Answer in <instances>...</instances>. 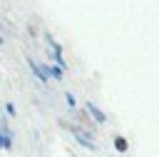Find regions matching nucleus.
Instances as JSON below:
<instances>
[{
    "instance_id": "obj_7",
    "label": "nucleus",
    "mask_w": 159,
    "mask_h": 157,
    "mask_svg": "<svg viewBox=\"0 0 159 157\" xmlns=\"http://www.w3.org/2000/svg\"><path fill=\"white\" fill-rule=\"evenodd\" d=\"M65 97H67V102H70V107H77V105H75V97H72V95H70V92H67V95H65Z\"/></svg>"
},
{
    "instance_id": "obj_5",
    "label": "nucleus",
    "mask_w": 159,
    "mask_h": 157,
    "mask_svg": "<svg viewBox=\"0 0 159 157\" xmlns=\"http://www.w3.org/2000/svg\"><path fill=\"white\" fill-rule=\"evenodd\" d=\"M27 65H30V70H32V72H35V75H37V77H40L42 82H47V75H45V72H42V70H40V67H37V65H35L32 60H27Z\"/></svg>"
},
{
    "instance_id": "obj_4",
    "label": "nucleus",
    "mask_w": 159,
    "mask_h": 157,
    "mask_svg": "<svg viewBox=\"0 0 159 157\" xmlns=\"http://www.w3.org/2000/svg\"><path fill=\"white\" fill-rule=\"evenodd\" d=\"M114 150H117V152H127V150H129V145H127V140L117 135V137H114Z\"/></svg>"
},
{
    "instance_id": "obj_1",
    "label": "nucleus",
    "mask_w": 159,
    "mask_h": 157,
    "mask_svg": "<svg viewBox=\"0 0 159 157\" xmlns=\"http://www.w3.org/2000/svg\"><path fill=\"white\" fill-rule=\"evenodd\" d=\"M62 125H67V127L75 132V137L80 140V145H82V147H87V150H94V142H92V140H89V137H87V135H84L80 127H75V125H70V122H62Z\"/></svg>"
},
{
    "instance_id": "obj_6",
    "label": "nucleus",
    "mask_w": 159,
    "mask_h": 157,
    "mask_svg": "<svg viewBox=\"0 0 159 157\" xmlns=\"http://www.w3.org/2000/svg\"><path fill=\"white\" fill-rule=\"evenodd\" d=\"M5 110H7V115H12V117H15V105H12V102H7V105H5Z\"/></svg>"
},
{
    "instance_id": "obj_2",
    "label": "nucleus",
    "mask_w": 159,
    "mask_h": 157,
    "mask_svg": "<svg viewBox=\"0 0 159 157\" xmlns=\"http://www.w3.org/2000/svg\"><path fill=\"white\" fill-rule=\"evenodd\" d=\"M87 110L92 112V117H94V122H97V125H104V122H107V117H104V112H99V110H97V107H94L92 102H87Z\"/></svg>"
},
{
    "instance_id": "obj_3",
    "label": "nucleus",
    "mask_w": 159,
    "mask_h": 157,
    "mask_svg": "<svg viewBox=\"0 0 159 157\" xmlns=\"http://www.w3.org/2000/svg\"><path fill=\"white\" fill-rule=\"evenodd\" d=\"M0 147H2V150H12V140H10V132H7V130L0 132Z\"/></svg>"
}]
</instances>
